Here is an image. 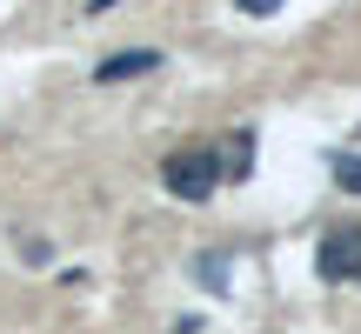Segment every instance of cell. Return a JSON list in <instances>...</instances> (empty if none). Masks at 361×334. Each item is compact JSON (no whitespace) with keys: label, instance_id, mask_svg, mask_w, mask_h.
Here are the masks:
<instances>
[{"label":"cell","instance_id":"1","mask_svg":"<svg viewBox=\"0 0 361 334\" xmlns=\"http://www.w3.org/2000/svg\"><path fill=\"white\" fill-rule=\"evenodd\" d=\"M161 180H168L174 201H207V194L221 187V161L207 154V147H180V154H168Z\"/></svg>","mask_w":361,"mask_h":334},{"label":"cell","instance_id":"2","mask_svg":"<svg viewBox=\"0 0 361 334\" xmlns=\"http://www.w3.org/2000/svg\"><path fill=\"white\" fill-rule=\"evenodd\" d=\"M314 274L322 281H361V228H335L322 234V247H314Z\"/></svg>","mask_w":361,"mask_h":334},{"label":"cell","instance_id":"3","mask_svg":"<svg viewBox=\"0 0 361 334\" xmlns=\"http://www.w3.org/2000/svg\"><path fill=\"white\" fill-rule=\"evenodd\" d=\"M154 67H161V47H121V54H107V61L94 67V80L114 87V80H141V74H154Z\"/></svg>","mask_w":361,"mask_h":334},{"label":"cell","instance_id":"4","mask_svg":"<svg viewBox=\"0 0 361 334\" xmlns=\"http://www.w3.org/2000/svg\"><path fill=\"white\" fill-rule=\"evenodd\" d=\"M247 174H255V128H241L221 154V180H247Z\"/></svg>","mask_w":361,"mask_h":334},{"label":"cell","instance_id":"5","mask_svg":"<svg viewBox=\"0 0 361 334\" xmlns=\"http://www.w3.org/2000/svg\"><path fill=\"white\" fill-rule=\"evenodd\" d=\"M328 174H335V187L361 194V154H328Z\"/></svg>","mask_w":361,"mask_h":334},{"label":"cell","instance_id":"6","mask_svg":"<svg viewBox=\"0 0 361 334\" xmlns=\"http://www.w3.org/2000/svg\"><path fill=\"white\" fill-rule=\"evenodd\" d=\"M201 287L207 295H228V254H201Z\"/></svg>","mask_w":361,"mask_h":334},{"label":"cell","instance_id":"7","mask_svg":"<svg viewBox=\"0 0 361 334\" xmlns=\"http://www.w3.org/2000/svg\"><path fill=\"white\" fill-rule=\"evenodd\" d=\"M234 7H241V13H247V20H268V13H281V7H288V0H234Z\"/></svg>","mask_w":361,"mask_h":334},{"label":"cell","instance_id":"8","mask_svg":"<svg viewBox=\"0 0 361 334\" xmlns=\"http://www.w3.org/2000/svg\"><path fill=\"white\" fill-rule=\"evenodd\" d=\"M107 7H121V0H87V13H107Z\"/></svg>","mask_w":361,"mask_h":334}]
</instances>
